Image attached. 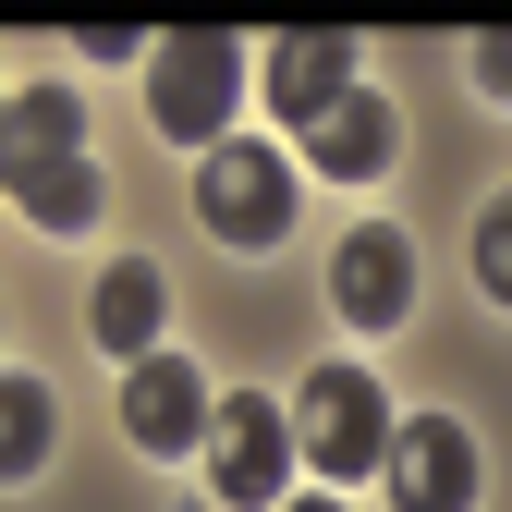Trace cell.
<instances>
[{"label":"cell","instance_id":"6da1fadb","mask_svg":"<svg viewBox=\"0 0 512 512\" xmlns=\"http://www.w3.org/2000/svg\"><path fill=\"white\" fill-rule=\"evenodd\" d=\"M232 98H244V49L220 25H183L147 49V122L171 147H232Z\"/></svg>","mask_w":512,"mask_h":512},{"label":"cell","instance_id":"7a4b0ae2","mask_svg":"<svg viewBox=\"0 0 512 512\" xmlns=\"http://www.w3.org/2000/svg\"><path fill=\"white\" fill-rule=\"evenodd\" d=\"M391 403H378V378L366 366H317L305 391H293V452L305 476H391Z\"/></svg>","mask_w":512,"mask_h":512},{"label":"cell","instance_id":"3957f363","mask_svg":"<svg viewBox=\"0 0 512 512\" xmlns=\"http://www.w3.org/2000/svg\"><path fill=\"white\" fill-rule=\"evenodd\" d=\"M196 208H208V232L220 244H281L293 232V171H281V147H208V183H196Z\"/></svg>","mask_w":512,"mask_h":512},{"label":"cell","instance_id":"277c9868","mask_svg":"<svg viewBox=\"0 0 512 512\" xmlns=\"http://www.w3.org/2000/svg\"><path fill=\"white\" fill-rule=\"evenodd\" d=\"M281 452H293L281 403H269V391H220V427H208V476H220V500L281 512Z\"/></svg>","mask_w":512,"mask_h":512},{"label":"cell","instance_id":"5b68a950","mask_svg":"<svg viewBox=\"0 0 512 512\" xmlns=\"http://www.w3.org/2000/svg\"><path fill=\"white\" fill-rule=\"evenodd\" d=\"M391 512H476V427L464 415H403V439H391Z\"/></svg>","mask_w":512,"mask_h":512},{"label":"cell","instance_id":"8992f818","mask_svg":"<svg viewBox=\"0 0 512 512\" xmlns=\"http://www.w3.org/2000/svg\"><path fill=\"white\" fill-rule=\"evenodd\" d=\"M208 427H220V403H208V378L183 354H147L122 378V439H135V452H196Z\"/></svg>","mask_w":512,"mask_h":512},{"label":"cell","instance_id":"52a82bcc","mask_svg":"<svg viewBox=\"0 0 512 512\" xmlns=\"http://www.w3.org/2000/svg\"><path fill=\"white\" fill-rule=\"evenodd\" d=\"M330 293H342V317H354V330H403V305H415V244H403L391 220L342 232V256H330Z\"/></svg>","mask_w":512,"mask_h":512},{"label":"cell","instance_id":"ba28073f","mask_svg":"<svg viewBox=\"0 0 512 512\" xmlns=\"http://www.w3.org/2000/svg\"><path fill=\"white\" fill-rule=\"evenodd\" d=\"M342 98H354V37H269V110L281 122L317 135Z\"/></svg>","mask_w":512,"mask_h":512},{"label":"cell","instance_id":"9c48e42d","mask_svg":"<svg viewBox=\"0 0 512 512\" xmlns=\"http://www.w3.org/2000/svg\"><path fill=\"white\" fill-rule=\"evenodd\" d=\"M391 147H403V110L378 98V86H354V98H342V110L305 135V159L330 171V183H366V171H391Z\"/></svg>","mask_w":512,"mask_h":512},{"label":"cell","instance_id":"30bf717a","mask_svg":"<svg viewBox=\"0 0 512 512\" xmlns=\"http://www.w3.org/2000/svg\"><path fill=\"white\" fill-rule=\"evenodd\" d=\"M159 293H171V281L147 269V256H122V269L98 281V305H86V330H98L122 366H147V354H159Z\"/></svg>","mask_w":512,"mask_h":512},{"label":"cell","instance_id":"8fae6325","mask_svg":"<svg viewBox=\"0 0 512 512\" xmlns=\"http://www.w3.org/2000/svg\"><path fill=\"white\" fill-rule=\"evenodd\" d=\"M0 171H13L25 220H49V232H86V220H98V196H110L86 147H61V159H0Z\"/></svg>","mask_w":512,"mask_h":512},{"label":"cell","instance_id":"7c38bea8","mask_svg":"<svg viewBox=\"0 0 512 512\" xmlns=\"http://www.w3.org/2000/svg\"><path fill=\"white\" fill-rule=\"evenodd\" d=\"M61 147H86V122H74V86H13L0 159H61Z\"/></svg>","mask_w":512,"mask_h":512},{"label":"cell","instance_id":"4fadbf2b","mask_svg":"<svg viewBox=\"0 0 512 512\" xmlns=\"http://www.w3.org/2000/svg\"><path fill=\"white\" fill-rule=\"evenodd\" d=\"M37 464H49V391L0 378V476H37Z\"/></svg>","mask_w":512,"mask_h":512},{"label":"cell","instance_id":"5bb4252c","mask_svg":"<svg viewBox=\"0 0 512 512\" xmlns=\"http://www.w3.org/2000/svg\"><path fill=\"white\" fill-rule=\"evenodd\" d=\"M476 281L512 305V196H500V208H476Z\"/></svg>","mask_w":512,"mask_h":512},{"label":"cell","instance_id":"9a60e30c","mask_svg":"<svg viewBox=\"0 0 512 512\" xmlns=\"http://www.w3.org/2000/svg\"><path fill=\"white\" fill-rule=\"evenodd\" d=\"M476 74H488V98H512V37H488V49H476Z\"/></svg>","mask_w":512,"mask_h":512},{"label":"cell","instance_id":"2e32d148","mask_svg":"<svg viewBox=\"0 0 512 512\" xmlns=\"http://www.w3.org/2000/svg\"><path fill=\"white\" fill-rule=\"evenodd\" d=\"M281 512H342V500H281Z\"/></svg>","mask_w":512,"mask_h":512}]
</instances>
